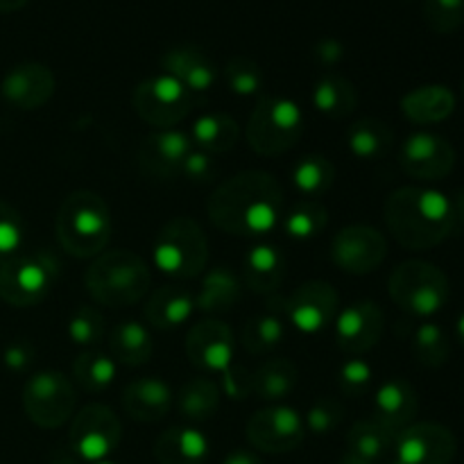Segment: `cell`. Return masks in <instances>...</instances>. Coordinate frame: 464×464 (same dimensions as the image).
<instances>
[{
	"label": "cell",
	"instance_id": "1",
	"mask_svg": "<svg viewBox=\"0 0 464 464\" xmlns=\"http://www.w3.org/2000/svg\"><path fill=\"white\" fill-rule=\"evenodd\" d=\"M207 211L225 234L261 238L284 218V188L270 172H240L213 190Z\"/></svg>",
	"mask_w": 464,
	"mask_h": 464
},
{
	"label": "cell",
	"instance_id": "2",
	"mask_svg": "<svg viewBox=\"0 0 464 464\" xmlns=\"http://www.w3.org/2000/svg\"><path fill=\"white\" fill-rule=\"evenodd\" d=\"M453 202L444 193L421 186H403L385 199V225L401 247H438L456 229Z\"/></svg>",
	"mask_w": 464,
	"mask_h": 464
},
{
	"label": "cell",
	"instance_id": "3",
	"mask_svg": "<svg viewBox=\"0 0 464 464\" xmlns=\"http://www.w3.org/2000/svg\"><path fill=\"white\" fill-rule=\"evenodd\" d=\"M57 240L75 258H95L111 238V211L93 190H75L57 213Z\"/></svg>",
	"mask_w": 464,
	"mask_h": 464
},
{
	"label": "cell",
	"instance_id": "4",
	"mask_svg": "<svg viewBox=\"0 0 464 464\" xmlns=\"http://www.w3.org/2000/svg\"><path fill=\"white\" fill-rule=\"evenodd\" d=\"M84 284L93 302L107 308H127L148 295L152 285L150 267L139 254L113 249L95 256L84 275Z\"/></svg>",
	"mask_w": 464,
	"mask_h": 464
},
{
	"label": "cell",
	"instance_id": "5",
	"mask_svg": "<svg viewBox=\"0 0 464 464\" xmlns=\"http://www.w3.org/2000/svg\"><path fill=\"white\" fill-rule=\"evenodd\" d=\"M208 243L202 225L188 216H177L161 227L154 240V263L163 275L188 281L204 272Z\"/></svg>",
	"mask_w": 464,
	"mask_h": 464
},
{
	"label": "cell",
	"instance_id": "6",
	"mask_svg": "<svg viewBox=\"0 0 464 464\" xmlns=\"http://www.w3.org/2000/svg\"><path fill=\"white\" fill-rule=\"evenodd\" d=\"M304 134V111L290 98H261L247 122L249 148L261 157H279L299 143Z\"/></svg>",
	"mask_w": 464,
	"mask_h": 464
},
{
	"label": "cell",
	"instance_id": "7",
	"mask_svg": "<svg viewBox=\"0 0 464 464\" xmlns=\"http://www.w3.org/2000/svg\"><path fill=\"white\" fill-rule=\"evenodd\" d=\"M388 290L401 311L417 317H430L447 306L451 284L444 270L429 261H406L390 275Z\"/></svg>",
	"mask_w": 464,
	"mask_h": 464
},
{
	"label": "cell",
	"instance_id": "8",
	"mask_svg": "<svg viewBox=\"0 0 464 464\" xmlns=\"http://www.w3.org/2000/svg\"><path fill=\"white\" fill-rule=\"evenodd\" d=\"M59 275V261L50 252H18L0 266V299L9 306L30 308L44 302Z\"/></svg>",
	"mask_w": 464,
	"mask_h": 464
},
{
	"label": "cell",
	"instance_id": "9",
	"mask_svg": "<svg viewBox=\"0 0 464 464\" xmlns=\"http://www.w3.org/2000/svg\"><path fill=\"white\" fill-rule=\"evenodd\" d=\"M195 95L172 75H154L136 84L131 104L140 121L157 130H172L190 113Z\"/></svg>",
	"mask_w": 464,
	"mask_h": 464
},
{
	"label": "cell",
	"instance_id": "10",
	"mask_svg": "<svg viewBox=\"0 0 464 464\" xmlns=\"http://www.w3.org/2000/svg\"><path fill=\"white\" fill-rule=\"evenodd\" d=\"M77 392L66 374L54 370L32 376L23 390V411L39 429H59L72 417Z\"/></svg>",
	"mask_w": 464,
	"mask_h": 464
},
{
	"label": "cell",
	"instance_id": "11",
	"mask_svg": "<svg viewBox=\"0 0 464 464\" xmlns=\"http://www.w3.org/2000/svg\"><path fill=\"white\" fill-rule=\"evenodd\" d=\"M122 424L116 412L104 403H89L75 415L71 426V451L80 460L100 462L109 460L121 447Z\"/></svg>",
	"mask_w": 464,
	"mask_h": 464
},
{
	"label": "cell",
	"instance_id": "12",
	"mask_svg": "<svg viewBox=\"0 0 464 464\" xmlns=\"http://www.w3.org/2000/svg\"><path fill=\"white\" fill-rule=\"evenodd\" d=\"M281 311L288 324L302 334H320L340 311L338 290L329 281H306L297 285L285 299H281Z\"/></svg>",
	"mask_w": 464,
	"mask_h": 464
},
{
	"label": "cell",
	"instance_id": "13",
	"mask_svg": "<svg viewBox=\"0 0 464 464\" xmlns=\"http://www.w3.org/2000/svg\"><path fill=\"white\" fill-rule=\"evenodd\" d=\"M456 451V435L447 426L421 421L399 430L392 456L383 464H451Z\"/></svg>",
	"mask_w": 464,
	"mask_h": 464
},
{
	"label": "cell",
	"instance_id": "14",
	"mask_svg": "<svg viewBox=\"0 0 464 464\" xmlns=\"http://www.w3.org/2000/svg\"><path fill=\"white\" fill-rule=\"evenodd\" d=\"M306 438L304 417L290 406H270L254 412L247 421V440L256 451L290 453Z\"/></svg>",
	"mask_w": 464,
	"mask_h": 464
},
{
	"label": "cell",
	"instance_id": "15",
	"mask_svg": "<svg viewBox=\"0 0 464 464\" xmlns=\"http://www.w3.org/2000/svg\"><path fill=\"white\" fill-rule=\"evenodd\" d=\"M388 256V240L376 227H344L331 243V258L347 275H370Z\"/></svg>",
	"mask_w": 464,
	"mask_h": 464
},
{
	"label": "cell",
	"instance_id": "16",
	"mask_svg": "<svg viewBox=\"0 0 464 464\" xmlns=\"http://www.w3.org/2000/svg\"><path fill=\"white\" fill-rule=\"evenodd\" d=\"M399 166L412 179L438 181L456 168V150L444 136L417 131L399 150Z\"/></svg>",
	"mask_w": 464,
	"mask_h": 464
},
{
	"label": "cell",
	"instance_id": "17",
	"mask_svg": "<svg viewBox=\"0 0 464 464\" xmlns=\"http://www.w3.org/2000/svg\"><path fill=\"white\" fill-rule=\"evenodd\" d=\"M385 331V315L370 299L353 302L335 315V343L344 353H367L381 343Z\"/></svg>",
	"mask_w": 464,
	"mask_h": 464
},
{
	"label": "cell",
	"instance_id": "18",
	"mask_svg": "<svg viewBox=\"0 0 464 464\" xmlns=\"http://www.w3.org/2000/svg\"><path fill=\"white\" fill-rule=\"evenodd\" d=\"M57 80L48 66L36 62H25L14 66L7 75L3 77L0 93L5 102L21 111H34V109L45 107L53 100Z\"/></svg>",
	"mask_w": 464,
	"mask_h": 464
},
{
	"label": "cell",
	"instance_id": "19",
	"mask_svg": "<svg viewBox=\"0 0 464 464\" xmlns=\"http://www.w3.org/2000/svg\"><path fill=\"white\" fill-rule=\"evenodd\" d=\"M234 334L220 320H202L186 335V356L204 372L222 374L234 361Z\"/></svg>",
	"mask_w": 464,
	"mask_h": 464
},
{
	"label": "cell",
	"instance_id": "20",
	"mask_svg": "<svg viewBox=\"0 0 464 464\" xmlns=\"http://www.w3.org/2000/svg\"><path fill=\"white\" fill-rule=\"evenodd\" d=\"M193 150V140L179 130H159L145 136L139 148L140 170L152 179H175Z\"/></svg>",
	"mask_w": 464,
	"mask_h": 464
},
{
	"label": "cell",
	"instance_id": "21",
	"mask_svg": "<svg viewBox=\"0 0 464 464\" xmlns=\"http://www.w3.org/2000/svg\"><path fill=\"white\" fill-rule=\"evenodd\" d=\"M161 68L166 75L179 80L190 93H207L218 80V66L211 54L198 45H177L161 57Z\"/></svg>",
	"mask_w": 464,
	"mask_h": 464
},
{
	"label": "cell",
	"instance_id": "22",
	"mask_svg": "<svg viewBox=\"0 0 464 464\" xmlns=\"http://www.w3.org/2000/svg\"><path fill=\"white\" fill-rule=\"evenodd\" d=\"M420 412V397L417 390L401 376L383 381L374 394V420L381 421L385 429L399 430L415 424V417Z\"/></svg>",
	"mask_w": 464,
	"mask_h": 464
},
{
	"label": "cell",
	"instance_id": "23",
	"mask_svg": "<svg viewBox=\"0 0 464 464\" xmlns=\"http://www.w3.org/2000/svg\"><path fill=\"white\" fill-rule=\"evenodd\" d=\"M172 401H175V394H172L170 385L166 381L157 379V376L136 379L122 390V408H125V412L134 421H143V424L161 421L170 412Z\"/></svg>",
	"mask_w": 464,
	"mask_h": 464
},
{
	"label": "cell",
	"instance_id": "24",
	"mask_svg": "<svg viewBox=\"0 0 464 464\" xmlns=\"http://www.w3.org/2000/svg\"><path fill=\"white\" fill-rule=\"evenodd\" d=\"M211 453V442L195 426H175L159 435L154 458L159 464H204Z\"/></svg>",
	"mask_w": 464,
	"mask_h": 464
},
{
	"label": "cell",
	"instance_id": "25",
	"mask_svg": "<svg viewBox=\"0 0 464 464\" xmlns=\"http://www.w3.org/2000/svg\"><path fill=\"white\" fill-rule=\"evenodd\" d=\"M285 267H288L285 256L275 247V245H254L243 263L245 285H247L252 293L272 297V295L281 288V284H284Z\"/></svg>",
	"mask_w": 464,
	"mask_h": 464
},
{
	"label": "cell",
	"instance_id": "26",
	"mask_svg": "<svg viewBox=\"0 0 464 464\" xmlns=\"http://www.w3.org/2000/svg\"><path fill=\"white\" fill-rule=\"evenodd\" d=\"M394 440H397V433L385 429L374 417L361 420L349 429L344 456L353 458L361 464H383L392 456Z\"/></svg>",
	"mask_w": 464,
	"mask_h": 464
},
{
	"label": "cell",
	"instance_id": "27",
	"mask_svg": "<svg viewBox=\"0 0 464 464\" xmlns=\"http://www.w3.org/2000/svg\"><path fill=\"white\" fill-rule=\"evenodd\" d=\"M195 313V295L181 285H163L145 304V320L154 329L170 331L186 324Z\"/></svg>",
	"mask_w": 464,
	"mask_h": 464
},
{
	"label": "cell",
	"instance_id": "28",
	"mask_svg": "<svg viewBox=\"0 0 464 464\" xmlns=\"http://www.w3.org/2000/svg\"><path fill=\"white\" fill-rule=\"evenodd\" d=\"M456 109V95L444 84H426L401 98L403 116L417 125L447 121Z\"/></svg>",
	"mask_w": 464,
	"mask_h": 464
},
{
	"label": "cell",
	"instance_id": "29",
	"mask_svg": "<svg viewBox=\"0 0 464 464\" xmlns=\"http://www.w3.org/2000/svg\"><path fill=\"white\" fill-rule=\"evenodd\" d=\"M240 297H243V284L238 276L227 267L218 266L199 284L195 308L207 315H222V313L234 311L240 304Z\"/></svg>",
	"mask_w": 464,
	"mask_h": 464
},
{
	"label": "cell",
	"instance_id": "30",
	"mask_svg": "<svg viewBox=\"0 0 464 464\" xmlns=\"http://www.w3.org/2000/svg\"><path fill=\"white\" fill-rule=\"evenodd\" d=\"M109 349L116 362L127 367H139L152 358V335L140 322L127 320L121 322L109 334Z\"/></svg>",
	"mask_w": 464,
	"mask_h": 464
},
{
	"label": "cell",
	"instance_id": "31",
	"mask_svg": "<svg viewBox=\"0 0 464 464\" xmlns=\"http://www.w3.org/2000/svg\"><path fill=\"white\" fill-rule=\"evenodd\" d=\"M190 136H193L195 148L213 157V154H225L236 148L240 139V125L236 118L227 113H204L195 121Z\"/></svg>",
	"mask_w": 464,
	"mask_h": 464
},
{
	"label": "cell",
	"instance_id": "32",
	"mask_svg": "<svg viewBox=\"0 0 464 464\" xmlns=\"http://www.w3.org/2000/svg\"><path fill=\"white\" fill-rule=\"evenodd\" d=\"M313 104L329 118H347L356 111L358 91L344 75L326 72L313 89Z\"/></svg>",
	"mask_w": 464,
	"mask_h": 464
},
{
	"label": "cell",
	"instance_id": "33",
	"mask_svg": "<svg viewBox=\"0 0 464 464\" xmlns=\"http://www.w3.org/2000/svg\"><path fill=\"white\" fill-rule=\"evenodd\" d=\"M285 338V317L281 311V302H272L266 313H258L247 320L243 329V347L254 356L272 352Z\"/></svg>",
	"mask_w": 464,
	"mask_h": 464
},
{
	"label": "cell",
	"instance_id": "34",
	"mask_svg": "<svg viewBox=\"0 0 464 464\" xmlns=\"http://www.w3.org/2000/svg\"><path fill=\"white\" fill-rule=\"evenodd\" d=\"M177 408H179V415L193 424L211 420L220 408V388L216 381L207 376L186 381L177 394Z\"/></svg>",
	"mask_w": 464,
	"mask_h": 464
},
{
	"label": "cell",
	"instance_id": "35",
	"mask_svg": "<svg viewBox=\"0 0 464 464\" xmlns=\"http://www.w3.org/2000/svg\"><path fill=\"white\" fill-rule=\"evenodd\" d=\"M394 143V134L385 122L376 118H361L347 131V145L352 154L362 161H376L390 152Z\"/></svg>",
	"mask_w": 464,
	"mask_h": 464
},
{
	"label": "cell",
	"instance_id": "36",
	"mask_svg": "<svg viewBox=\"0 0 464 464\" xmlns=\"http://www.w3.org/2000/svg\"><path fill=\"white\" fill-rule=\"evenodd\" d=\"M299 379L297 365L288 358H272L254 372V394L263 401H281L290 397Z\"/></svg>",
	"mask_w": 464,
	"mask_h": 464
},
{
	"label": "cell",
	"instance_id": "37",
	"mask_svg": "<svg viewBox=\"0 0 464 464\" xmlns=\"http://www.w3.org/2000/svg\"><path fill=\"white\" fill-rule=\"evenodd\" d=\"M290 179L304 199H317L334 186L335 166L322 154H306L295 163Z\"/></svg>",
	"mask_w": 464,
	"mask_h": 464
},
{
	"label": "cell",
	"instance_id": "38",
	"mask_svg": "<svg viewBox=\"0 0 464 464\" xmlns=\"http://www.w3.org/2000/svg\"><path fill=\"white\" fill-rule=\"evenodd\" d=\"M284 231L293 240H311L329 225V211L317 199H299L281 218Z\"/></svg>",
	"mask_w": 464,
	"mask_h": 464
},
{
	"label": "cell",
	"instance_id": "39",
	"mask_svg": "<svg viewBox=\"0 0 464 464\" xmlns=\"http://www.w3.org/2000/svg\"><path fill=\"white\" fill-rule=\"evenodd\" d=\"M116 361L107 356V353L95 352V349L80 353L75 362H72V376H75L77 385L84 388L86 392H102V390H107L116 381Z\"/></svg>",
	"mask_w": 464,
	"mask_h": 464
},
{
	"label": "cell",
	"instance_id": "40",
	"mask_svg": "<svg viewBox=\"0 0 464 464\" xmlns=\"http://www.w3.org/2000/svg\"><path fill=\"white\" fill-rule=\"evenodd\" d=\"M412 356L421 367H429V370L447 365L451 356V340L447 331L435 322H424L417 326L412 335Z\"/></svg>",
	"mask_w": 464,
	"mask_h": 464
},
{
	"label": "cell",
	"instance_id": "41",
	"mask_svg": "<svg viewBox=\"0 0 464 464\" xmlns=\"http://www.w3.org/2000/svg\"><path fill=\"white\" fill-rule=\"evenodd\" d=\"M225 82L231 93L240 98H252L263 91L266 77H263L261 66L247 54H236L225 66Z\"/></svg>",
	"mask_w": 464,
	"mask_h": 464
},
{
	"label": "cell",
	"instance_id": "42",
	"mask_svg": "<svg viewBox=\"0 0 464 464\" xmlns=\"http://www.w3.org/2000/svg\"><path fill=\"white\" fill-rule=\"evenodd\" d=\"M68 338L80 347H95L104 338V317L98 308L80 306L68 320Z\"/></svg>",
	"mask_w": 464,
	"mask_h": 464
},
{
	"label": "cell",
	"instance_id": "43",
	"mask_svg": "<svg viewBox=\"0 0 464 464\" xmlns=\"http://www.w3.org/2000/svg\"><path fill=\"white\" fill-rule=\"evenodd\" d=\"M344 421V406L335 397H322L313 403L304 417V426L313 435H331Z\"/></svg>",
	"mask_w": 464,
	"mask_h": 464
},
{
	"label": "cell",
	"instance_id": "44",
	"mask_svg": "<svg viewBox=\"0 0 464 464\" xmlns=\"http://www.w3.org/2000/svg\"><path fill=\"white\" fill-rule=\"evenodd\" d=\"M424 21L440 34H451L464 25V0H424Z\"/></svg>",
	"mask_w": 464,
	"mask_h": 464
},
{
	"label": "cell",
	"instance_id": "45",
	"mask_svg": "<svg viewBox=\"0 0 464 464\" xmlns=\"http://www.w3.org/2000/svg\"><path fill=\"white\" fill-rule=\"evenodd\" d=\"M25 238V222L21 213L7 202H0V266L16 256Z\"/></svg>",
	"mask_w": 464,
	"mask_h": 464
},
{
	"label": "cell",
	"instance_id": "46",
	"mask_svg": "<svg viewBox=\"0 0 464 464\" xmlns=\"http://www.w3.org/2000/svg\"><path fill=\"white\" fill-rule=\"evenodd\" d=\"M374 383V370L362 358H349L338 370V385L344 397H362Z\"/></svg>",
	"mask_w": 464,
	"mask_h": 464
},
{
	"label": "cell",
	"instance_id": "47",
	"mask_svg": "<svg viewBox=\"0 0 464 464\" xmlns=\"http://www.w3.org/2000/svg\"><path fill=\"white\" fill-rule=\"evenodd\" d=\"M220 376V392H225V397L234 399V401H245L249 394H254V372H249L247 367L234 365V362H231Z\"/></svg>",
	"mask_w": 464,
	"mask_h": 464
},
{
	"label": "cell",
	"instance_id": "48",
	"mask_svg": "<svg viewBox=\"0 0 464 464\" xmlns=\"http://www.w3.org/2000/svg\"><path fill=\"white\" fill-rule=\"evenodd\" d=\"M179 175L186 177L188 181H195V184H207V181H211L216 177V161L211 159V154L193 148L188 152V157H186Z\"/></svg>",
	"mask_w": 464,
	"mask_h": 464
},
{
	"label": "cell",
	"instance_id": "49",
	"mask_svg": "<svg viewBox=\"0 0 464 464\" xmlns=\"http://www.w3.org/2000/svg\"><path fill=\"white\" fill-rule=\"evenodd\" d=\"M5 367L12 372H23L34 362V347L27 343H12L3 353Z\"/></svg>",
	"mask_w": 464,
	"mask_h": 464
},
{
	"label": "cell",
	"instance_id": "50",
	"mask_svg": "<svg viewBox=\"0 0 464 464\" xmlns=\"http://www.w3.org/2000/svg\"><path fill=\"white\" fill-rule=\"evenodd\" d=\"M315 59L320 63H324V66H335V63H340L344 59V45L338 39L326 36V39L317 41Z\"/></svg>",
	"mask_w": 464,
	"mask_h": 464
},
{
	"label": "cell",
	"instance_id": "51",
	"mask_svg": "<svg viewBox=\"0 0 464 464\" xmlns=\"http://www.w3.org/2000/svg\"><path fill=\"white\" fill-rule=\"evenodd\" d=\"M222 464H263L261 458L252 451H245V449H238V451L229 453Z\"/></svg>",
	"mask_w": 464,
	"mask_h": 464
},
{
	"label": "cell",
	"instance_id": "52",
	"mask_svg": "<svg viewBox=\"0 0 464 464\" xmlns=\"http://www.w3.org/2000/svg\"><path fill=\"white\" fill-rule=\"evenodd\" d=\"M48 464H80V458H77L71 449H62V451H57L50 458Z\"/></svg>",
	"mask_w": 464,
	"mask_h": 464
},
{
	"label": "cell",
	"instance_id": "53",
	"mask_svg": "<svg viewBox=\"0 0 464 464\" xmlns=\"http://www.w3.org/2000/svg\"><path fill=\"white\" fill-rule=\"evenodd\" d=\"M30 0H0V12H18L23 9Z\"/></svg>",
	"mask_w": 464,
	"mask_h": 464
},
{
	"label": "cell",
	"instance_id": "54",
	"mask_svg": "<svg viewBox=\"0 0 464 464\" xmlns=\"http://www.w3.org/2000/svg\"><path fill=\"white\" fill-rule=\"evenodd\" d=\"M453 211H456L458 220L464 222V188L456 195V199H453Z\"/></svg>",
	"mask_w": 464,
	"mask_h": 464
},
{
	"label": "cell",
	"instance_id": "55",
	"mask_svg": "<svg viewBox=\"0 0 464 464\" xmlns=\"http://www.w3.org/2000/svg\"><path fill=\"white\" fill-rule=\"evenodd\" d=\"M456 338H458V343H460V347L464 349V311L456 320Z\"/></svg>",
	"mask_w": 464,
	"mask_h": 464
},
{
	"label": "cell",
	"instance_id": "56",
	"mask_svg": "<svg viewBox=\"0 0 464 464\" xmlns=\"http://www.w3.org/2000/svg\"><path fill=\"white\" fill-rule=\"evenodd\" d=\"M340 464H361L358 460H353V458H349V456H344L343 460H340Z\"/></svg>",
	"mask_w": 464,
	"mask_h": 464
},
{
	"label": "cell",
	"instance_id": "57",
	"mask_svg": "<svg viewBox=\"0 0 464 464\" xmlns=\"http://www.w3.org/2000/svg\"><path fill=\"white\" fill-rule=\"evenodd\" d=\"M93 464H116V462H111V460H100V462H93Z\"/></svg>",
	"mask_w": 464,
	"mask_h": 464
},
{
	"label": "cell",
	"instance_id": "58",
	"mask_svg": "<svg viewBox=\"0 0 464 464\" xmlns=\"http://www.w3.org/2000/svg\"><path fill=\"white\" fill-rule=\"evenodd\" d=\"M462 95H464V82H462Z\"/></svg>",
	"mask_w": 464,
	"mask_h": 464
}]
</instances>
